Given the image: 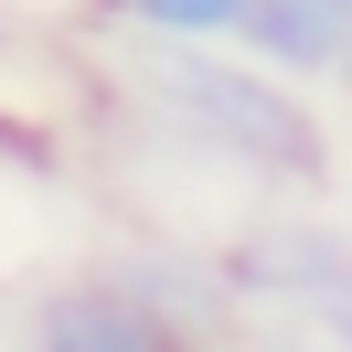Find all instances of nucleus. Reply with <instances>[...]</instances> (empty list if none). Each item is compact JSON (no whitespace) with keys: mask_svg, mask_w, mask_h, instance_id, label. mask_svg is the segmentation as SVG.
Returning a JSON list of instances; mask_svg holds the SVG:
<instances>
[{"mask_svg":"<svg viewBox=\"0 0 352 352\" xmlns=\"http://www.w3.org/2000/svg\"><path fill=\"white\" fill-rule=\"evenodd\" d=\"M129 107L150 118L160 150L203 160V171L245 182V192H320L331 182V129L320 96L267 75L245 43H139L129 65Z\"/></svg>","mask_w":352,"mask_h":352,"instance_id":"obj_1","label":"nucleus"},{"mask_svg":"<svg viewBox=\"0 0 352 352\" xmlns=\"http://www.w3.org/2000/svg\"><path fill=\"white\" fill-rule=\"evenodd\" d=\"M214 256H224V288H235L245 320H309L320 299L352 288V224L320 214V203H299V192H278L267 214L224 224Z\"/></svg>","mask_w":352,"mask_h":352,"instance_id":"obj_2","label":"nucleus"},{"mask_svg":"<svg viewBox=\"0 0 352 352\" xmlns=\"http://www.w3.org/2000/svg\"><path fill=\"white\" fill-rule=\"evenodd\" d=\"M96 267H107V278L129 288V299L150 309L171 342H235V320H245L235 288H224V256H214V245H182V235H118Z\"/></svg>","mask_w":352,"mask_h":352,"instance_id":"obj_3","label":"nucleus"},{"mask_svg":"<svg viewBox=\"0 0 352 352\" xmlns=\"http://www.w3.org/2000/svg\"><path fill=\"white\" fill-rule=\"evenodd\" d=\"M11 352H171V331H160L107 267H75V278H43L22 299Z\"/></svg>","mask_w":352,"mask_h":352,"instance_id":"obj_4","label":"nucleus"},{"mask_svg":"<svg viewBox=\"0 0 352 352\" xmlns=\"http://www.w3.org/2000/svg\"><path fill=\"white\" fill-rule=\"evenodd\" d=\"M235 43L288 86H342L352 75V0H245Z\"/></svg>","mask_w":352,"mask_h":352,"instance_id":"obj_5","label":"nucleus"},{"mask_svg":"<svg viewBox=\"0 0 352 352\" xmlns=\"http://www.w3.org/2000/svg\"><path fill=\"white\" fill-rule=\"evenodd\" d=\"M86 11L129 43H235L245 32V0H86Z\"/></svg>","mask_w":352,"mask_h":352,"instance_id":"obj_6","label":"nucleus"},{"mask_svg":"<svg viewBox=\"0 0 352 352\" xmlns=\"http://www.w3.org/2000/svg\"><path fill=\"white\" fill-rule=\"evenodd\" d=\"M309 342H320V352H352V288H342V299H320V309H309Z\"/></svg>","mask_w":352,"mask_h":352,"instance_id":"obj_7","label":"nucleus"},{"mask_svg":"<svg viewBox=\"0 0 352 352\" xmlns=\"http://www.w3.org/2000/svg\"><path fill=\"white\" fill-rule=\"evenodd\" d=\"M245 352H320V342H309V320H278V331H256Z\"/></svg>","mask_w":352,"mask_h":352,"instance_id":"obj_8","label":"nucleus"},{"mask_svg":"<svg viewBox=\"0 0 352 352\" xmlns=\"http://www.w3.org/2000/svg\"><path fill=\"white\" fill-rule=\"evenodd\" d=\"M171 352H235V342H171Z\"/></svg>","mask_w":352,"mask_h":352,"instance_id":"obj_9","label":"nucleus"},{"mask_svg":"<svg viewBox=\"0 0 352 352\" xmlns=\"http://www.w3.org/2000/svg\"><path fill=\"white\" fill-rule=\"evenodd\" d=\"M342 118H352V75H342Z\"/></svg>","mask_w":352,"mask_h":352,"instance_id":"obj_10","label":"nucleus"}]
</instances>
